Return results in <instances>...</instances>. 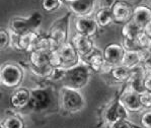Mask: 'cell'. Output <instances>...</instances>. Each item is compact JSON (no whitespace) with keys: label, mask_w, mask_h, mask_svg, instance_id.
<instances>
[{"label":"cell","mask_w":151,"mask_h":128,"mask_svg":"<svg viewBox=\"0 0 151 128\" xmlns=\"http://www.w3.org/2000/svg\"><path fill=\"white\" fill-rule=\"evenodd\" d=\"M117 1V0H99V8H111V6L114 5V3Z\"/></svg>","instance_id":"e575fe53"},{"label":"cell","mask_w":151,"mask_h":128,"mask_svg":"<svg viewBox=\"0 0 151 128\" xmlns=\"http://www.w3.org/2000/svg\"><path fill=\"white\" fill-rule=\"evenodd\" d=\"M32 97V90L27 88L19 87L12 90L9 97L11 108L16 111H24L29 106Z\"/></svg>","instance_id":"2e32d148"},{"label":"cell","mask_w":151,"mask_h":128,"mask_svg":"<svg viewBox=\"0 0 151 128\" xmlns=\"http://www.w3.org/2000/svg\"><path fill=\"white\" fill-rule=\"evenodd\" d=\"M57 51L61 56L63 67L66 69L75 66L82 61V57L80 56L78 51L76 50L70 41L60 46Z\"/></svg>","instance_id":"5bb4252c"},{"label":"cell","mask_w":151,"mask_h":128,"mask_svg":"<svg viewBox=\"0 0 151 128\" xmlns=\"http://www.w3.org/2000/svg\"><path fill=\"white\" fill-rule=\"evenodd\" d=\"M11 33L8 29H0V49L4 51L9 47H11Z\"/></svg>","instance_id":"4316f807"},{"label":"cell","mask_w":151,"mask_h":128,"mask_svg":"<svg viewBox=\"0 0 151 128\" xmlns=\"http://www.w3.org/2000/svg\"><path fill=\"white\" fill-rule=\"evenodd\" d=\"M82 61L91 69L92 72H101V73H108L113 67L106 64V60H104L103 51L96 47L91 53L87 55V56L82 58Z\"/></svg>","instance_id":"7c38bea8"},{"label":"cell","mask_w":151,"mask_h":128,"mask_svg":"<svg viewBox=\"0 0 151 128\" xmlns=\"http://www.w3.org/2000/svg\"><path fill=\"white\" fill-rule=\"evenodd\" d=\"M58 104L62 112L72 115L84 110L86 107V100L81 90L62 85L58 90Z\"/></svg>","instance_id":"7a4b0ae2"},{"label":"cell","mask_w":151,"mask_h":128,"mask_svg":"<svg viewBox=\"0 0 151 128\" xmlns=\"http://www.w3.org/2000/svg\"><path fill=\"white\" fill-rule=\"evenodd\" d=\"M125 52L126 50H125L124 46L117 42H113V43L106 45L103 50V54L106 64L111 67L122 64Z\"/></svg>","instance_id":"4fadbf2b"},{"label":"cell","mask_w":151,"mask_h":128,"mask_svg":"<svg viewBox=\"0 0 151 128\" xmlns=\"http://www.w3.org/2000/svg\"><path fill=\"white\" fill-rule=\"evenodd\" d=\"M63 1H64V3L66 4V0H63Z\"/></svg>","instance_id":"f35d334b"},{"label":"cell","mask_w":151,"mask_h":128,"mask_svg":"<svg viewBox=\"0 0 151 128\" xmlns=\"http://www.w3.org/2000/svg\"><path fill=\"white\" fill-rule=\"evenodd\" d=\"M143 52V62L142 66L146 72H151V49Z\"/></svg>","instance_id":"836d02e7"},{"label":"cell","mask_w":151,"mask_h":128,"mask_svg":"<svg viewBox=\"0 0 151 128\" xmlns=\"http://www.w3.org/2000/svg\"><path fill=\"white\" fill-rule=\"evenodd\" d=\"M65 6L63 0H41V7L45 12L52 13Z\"/></svg>","instance_id":"484cf974"},{"label":"cell","mask_w":151,"mask_h":128,"mask_svg":"<svg viewBox=\"0 0 151 128\" xmlns=\"http://www.w3.org/2000/svg\"><path fill=\"white\" fill-rule=\"evenodd\" d=\"M72 13L68 11L63 16L57 18L50 27L48 35L54 39L59 47L70 41V20Z\"/></svg>","instance_id":"52a82bcc"},{"label":"cell","mask_w":151,"mask_h":128,"mask_svg":"<svg viewBox=\"0 0 151 128\" xmlns=\"http://www.w3.org/2000/svg\"><path fill=\"white\" fill-rule=\"evenodd\" d=\"M24 80V69L13 61L4 62L0 68V83L8 90H15L22 85Z\"/></svg>","instance_id":"277c9868"},{"label":"cell","mask_w":151,"mask_h":128,"mask_svg":"<svg viewBox=\"0 0 151 128\" xmlns=\"http://www.w3.org/2000/svg\"><path fill=\"white\" fill-rule=\"evenodd\" d=\"M94 20L101 29H106L114 24V16L111 8H99L94 13Z\"/></svg>","instance_id":"cb8c5ba5"},{"label":"cell","mask_w":151,"mask_h":128,"mask_svg":"<svg viewBox=\"0 0 151 128\" xmlns=\"http://www.w3.org/2000/svg\"><path fill=\"white\" fill-rule=\"evenodd\" d=\"M143 32L145 33L147 36H149L150 38H151V22H149V24H147L144 27V29H143Z\"/></svg>","instance_id":"8d00e7d4"},{"label":"cell","mask_w":151,"mask_h":128,"mask_svg":"<svg viewBox=\"0 0 151 128\" xmlns=\"http://www.w3.org/2000/svg\"><path fill=\"white\" fill-rule=\"evenodd\" d=\"M58 48H59V45L56 43V41L54 39L51 38L48 34H46V35H41L40 36L39 40L37 41L36 45H35L34 50L42 51V52L50 54V53L58 50Z\"/></svg>","instance_id":"7402d4cb"},{"label":"cell","mask_w":151,"mask_h":128,"mask_svg":"<svg viewBox=\"0 0 151 128\" xmlns=\"http://www.w3.org/2000/svg\"><path fill=\"white\" fill-rule=\"evenodd\" d=\"M132 20L144 29V27L151 22V7L146 4H139L135 6Z\"/></svg>","instance_id":"ffe728a7"},{"label":"cell","mask_w":151,"mask_h":128,"mask_svg":"<svg viewBox=\"0 0 151 128\" xmlns=\"http://www.w3.org/2000/svg\"><path fill=\"white\" fill-rule=\"evenodd\" d=\"M91 72V69L84 62L81 61L79 64L67 69L62 85L81 90L89 82Z\"/></svg>","instance_id":"3957f363"},{"label":"cell","mask_w":151,"mask_h":128,"mask_svg":"<svg viewBox=\"0 0 151 128\" xmlns=\"http://www.w3.org/2000/svg\"><path fill=\"white\" fill-rule=\"evenodd\" d=\"M109 128H144V127H139L135 125L134 123H132L129 119H123V120H119L117 122H115L114 124L108 126Z\"/></svg>","instance_id":"1f68e13d"},{"label":"cell","mask_w":151,"mask_h":128,"mask_svg":"<svg viewBox=\"0 0 151 128\" xmlns=\"http://www.w3.org/2000/svg\"><path fill=\"white\" fill-rule=\"evenodd\" d=\"M143 62V52L139 50L126 51L123 58L122 65L126 66L129 69H134L142 65Z\"/></svg>","instance_id":"603a6c76"},{"label":"cell","mask_w":151,"mask_h":128,"mask_svg":"<svg viewBox=\"0 0 151 128\" xmlns=\"http://www.w3.org/2000/svg\"><path fill=\"white\" fill-rule=\"evenodd\" d=\"M145 75L146 71L143 68L142 65L132 69L131 78H130L128 85L133 88L135 92L140 94L143 90H145V88H144V78H145Z\"/></svg>","instance_id":"d6986e66"},{"label":"cell","mask_w":151,"mask_h":128,"mask_svg":"<svg viewBox=\"0 0 151 128\" xmlns=\"http://www.w3.org/2000/svg\"><path fill=\"white\" fill-rule=\"evenodd\" d=\"M31 90V101L25 110L34 113H46L53 111L56 107L59 108L58 96H55V90L52 87L42 85Z\"/></svg>","instance_id":"6da1fadb"},{"label":"cell","mask_w":151,"mask_h":128,"mask_svg":"<svg viewBox=\"0 0 151 128\" xmlns=\"http://www.w3.org/2000/svg\"><path fill=\"white\" fill-rule=\"evenodd\" d=\"M150 2H151V0H150Z\"/></svg>","instance_id":"ab89813d"},{"label":"cell","mask_w":151,"mask_h":128,"mask_svg":"<svg viewBox=\"0 0 151 128\" xmlns=\"http://www.w3.org/2000/svg\"><path fill=\"white\" fill-rule=\"evenodd\" d=\"M49 64L53 67V68H57V67H63V62H62L61 56L56 50L54 52L49 54Z\"/></svg>","instance_id":"f546056e"},{"label":"cell","mask_w":151,"mask_h":128,"mask_svg":"<svg viewBox=\"0 0 151 128\" xmlns=\"http://www.w3.org/2000/svg\"><path fill=\"white\" fill-rule=\"evenodd\" d=\"M143 32V27L137 25L133 20L125 24L122 27V41L135 42L138 36Z\"/></svg>","instance_id":"44dd1931"},{"label":"cell","mask_w":151,"mask_h":128,"mask_svg":"<svg viewBox=\"0 0 151 128\" xmlns=\"http://www.w3.org/2000/svg\"><path fill=\"white\" fill-rule=\"evenodd\" d=\"M1 128H25V123L22 117L17 113H6L1 119Z\"/></svg>","instance_id":"d4e9b609"},{"label":"cell","mask_w":151,"mask_h":128,"mask_svg":"<svg viewBox=\"0 0 151 128\" xmlns=\"http://www.w3.org/2000/svg\"><path fill=\"white\" fill-rule=\"evenodd\" d=\"M132 69L127 68L124 65H118L111 69L110 72L106 73L111 82L117 83V85H127L131 78Z\"/></svg>","instance_id":"ac0fdd59"},{"label":"cell","mask_w":151,"mask_h":128,"mask_svg":"<svg viewBox=\"0 0 151 128\" xmlns=\"http://www.w3.org/2000/svg\"><path fill=\"white\" fill-rule=\"evenodd\" d=\"M140 96V102L144 110H150L151 109V92L149 90H143L139 94Z\"/></svg>","instance_id":"4dcf8cb0"},{"label":"cell","mask_w":151,"mask_h":128,"mask_svg":"<svg viewBox=\"0 0 151 128\" xmlns=\"http://www.w3.org/2000/svg\"><path fill=\"white\" fill-rule=\"evenodd\" d=\"M74 32L78 34L84 35V36L90 37V38H96L99 35L101 27H99L96 20L94 17H76L73 22Z\"/></svg>","instance_id":"9a60e30c"},{"label":"cell","mask_w":151,"mask_h":128,"mask_svg":"<svg viewBox=\"0 0 151 128\" xmlns=\"http://www.w3.org/2000/svg\"><path fill=\"white\" fill-rule=\"evenodd\" d=\"M72 1H75V0H66V3H68V2H72ZM66 5V4H65Z\"/></svg>","instance_id":"74e56055"},{"label":"cell","mask_w":151,"mask_h":128,"mask_svg":"<svg viewBox=\"0 0 151 128\" xmlns=\"http://www.w3.org/2000/svg\"><path fill=\"white\" fill-rule=\"evenodd\" d=\"M141 126L144 128H151V109L144 110L140 117Z\"/></svg>","instance_id":"d6a6232c"},{"label":"cell","mask_w":151,"mask_h":128,"mask_svg":"<svg viewBox=\"0 0 151 128\" xmlns=\"http://www.w3.org/2000/svg\"><path fill=\"white\" fill-rule=\"evenodd\" d=\"M121 102L130 113L142 112L144 110L140 102L139 93L135 92L129 85H125V88L119 93Z\"/></svg>","instance_id":"30bf717a"},{"label":"cell","mask_w":151,"mask_h":128,"mask_svg":"<svg viewBox=\"0 0 151 128\" xmlns=\"http://www.w3.org/2000/svg\"><path fill=\"white\" fill-rule=\"evenodd\" d=\"M66 71L67 69L64 68V67H57V68H53V71L51 73L50 77H49L48 80L51 81H63L65 75H66Z\"/></svg>","instance_id":"f1b7e54d"},{"label":"cell","mask_w":151,"mask_h":128,"mask_svg":"<svg viewBox=\"0 0 151 128\" xmlns=\"http://www.w3.org/2000/svg\"><path fill=\"white\" fill-rule=\"evenodd\" d=\"M144 88L151 92V72H146L145 78H144Z\"/></svg>","instance_id":"d590c367"},{"label":"cell","mask_w":151,"mask_h":128,"mask_svg":"<svg viewBox=\"0 0 151 128\" xmlns=\"http://www.w3.org/2000/svg\"><path fill=\"white\" fill-rule=\"evenodd\" d=\"M129 113L130 112L121 102L120 95H117L113 100H111L110 103L106 104L103 108L101 120L106 124H108V126H110L119 120L128 119Z\"/></svg>","instance_id":"8992f818"},{"label":"cell","mask_w":151,"mask_h":128,"mask_svg":"<svg viewBox=\"0 0 151 128\" xmlns=\"http://www.w3.org/2000/svg\"><path fill=\"white\" fill-rule=\"evenodd\" d=\"M70 42L73 44V46L78 51V53L82 58L87 56L89 53H91L96 49L93 39L90 38V37L84 36V35L78 34L76 32H73L71 34Z\"/></svg>","instance_id":"e0dca14e"},{"label":"cell","mask_w":151,"mask_h":128,"mask_svg":"<svg viewBox=\"0 0 151 128\" xmlns=\"http://www.w3.org/2000/svg\"><path fill=\"white\" fill-rule=\"evenodd\" d=\"M134 8L130 2L125 0H117L111 6V13L114 16V24L123 25L129 22L133 18Z\"/></svg>","instance_id":"9c48e42d"},{"label":"cell","mask_w":151,"mask_h":128,"mask_svg":"<svg viewBox=\"0 0 151 128\" xmlns=\"http://www.w3.org/2000/svg\"><path fill=\"white\" fill-rule=\"evenodd\" d=\"M136 44L140 51H146L151 49V38L145 34L144 32L141 33L136 39Z\"/></svg>","instance_id":"83f0119b"},{"label":"cell","mask_w":151,"mask_h":128,"mask_svg":"<svg viewBox=\"0 0 151 128\" xmlns=\"http://www.w3.org/2000/svg\"><path fill=\"white\" fill-rule=\"evenodd\" d=\"M11 48H13L16 51H24L27 53H29L34 50L35 45L37 41L39 40L41 34L38 31L27 32L19 36L11 34Z\"/></svg>","instance_id":"ba28073f"},{"label":"cell","mask_w":151,"mask_h":128,"mask_svg":"<svg viewBox=\"0 0 151 128\" xmlns=\"http://www.w3.org/2000/svg\"><path fill=\"white\" fill-rule=\"evenodd\" d=\"M99 0H75L66 3L67 8L76 17H87L96 11Z\"/></svg>","instance_id":"8fae6325"},{"label":"cell","mask_w":151,"mask_h":128,"mask_svg":"<svg viewBox=\"0 0 151 128\" xmlns=\"http://www.w3.org/2000/svg\"><path fill=\"white\" fill-rule=\"evenodd\" d=\"M43 15L39 11H34L27 16H14L8 22V30L11 34L19 36L27 32H34L40 27Z\"/></svg>","instance_id":"5b68a950"}]
</instances>
